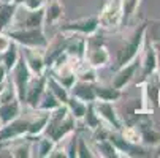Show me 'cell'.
I'll use <instances>...</instances> for the list:
<instances>
[{
    "mask_svg": "<svg viewBox=\"0 0 160 158\" xmlns=\"http://www.w3.org/2000/svg\"><path fill=\"white\" fill-rule=\"evenodd\" d=\"M146 41L149 43L160 41V21L158 19H152L146 22Z\"/></svg>",
    "mask_w": 160,
    "mask_h": 158,
    "instance_id": "1f68e13d",
    "label": "cell"
},
{
    "mask_svg": "<svg viewBox=\"0 0 160 158\" xmlns=\"http://www.w3.org/2000/svg\"><path fill=\"white\" fill-rule=\"evenodd\" d=\"M144 41H146V22H143V24L132 33V36L121 48L119 55H118V68L127 65L128 62H132L138 57V54L143 51Z\"/></svg>",
    "mask_w": 160,
    "mask_h": 158,
    "instance_id": "3957f363",
    "label": "cell"
},
{
    "mask_svg": "<svg viewBox=\"0 0 160 158\" xmlns=\"http://www.w3.org/2000/svg\"><path fill=\"white\" fill-rule=\"evenodd\" d=\"M10 156H16V158H29L32 156V139H29L27 136H22L19 142H14L10 147Z\"/></svg>",
    "mask_w": 160,
    "mask_h": 158,
    "instance_id": "cb8c5ba5",
    "label": "cell"
},
{
    "mask_svg": "<svg viewBox=\"0 0 160 158\" xmlns=\"http://www.w3.org/2000/svg\"><path fill=\"white\" fill-rule=\"evenodd\" d=\"M19 5L29 11H35V10L44 8V0H22V3H19Z\"/></svg>",
    "mask_w": 160,
    "mask_h": 158,
    "instance_id": "d590c367",
    "label": "cell"
},
{
    "mask_svg": "<svg viewBox=\"0 0 160 158\" xmlns=\"http://www.w3.org/2000/svg\"><path fill=\"white\" fill-rule=\"evenodd\" d=\"M144 44L146 46H143V49H144V52H143V59H141V62H140V66L143 68V76L146 78L148 74H151V73H154L155 70H157V59H158V54H157V51L154 49V46H152V43H146L144 41Z\"/></svg>",
    "mask_w": 160,
    "mask_h": 158,
    "instance_id": "2e32d148",
    "label": "cell"
},
{
    "mask_svg": "<svg viewBox=\"0 0 160 158\" xmlns=\"http://www.w3.org/2000/svg\"><path fill=\"white\" fill-rule=\"evenodd\" d=\"M140 0H121V7H122V22H127L133 17V14L138 10Z\"/></svg>",
    "mask_w": 160,
    "mask_h": 158,
    "instance_id": "4dcf8cb0",
    "label": "cell"
},
{
    "mask_svg": "<svg viewBox=\"0 0 160 158\" xmlns=\"http://www.w3.org/2000/svg\"><path fill=\"white\" fill-rule=\"evenodd\" d=\"M0 127H2V122H0Z\"/></svg>",
    "mask_w": 160,
    "mask_h": 158,
    "instance_id": "ee69618b",
    "label": "cell"
},
{
    "mask_svg": "<svg viewBox=\"0 0 160 158\" xmlns=\"http://www.w3.org/2000/svg\"><path fill=\"white\" fill-rule=\"evenodd\" d=\"M54 146H56V142L51 138H48V136H43V134L37 138V142H33V139H32V152H37L33 155H37L40 158L49 156L52 149H54Z\"/></svg>",
    "mask_w": 160,
    "mask_h": 158,
    "instance_id": "ffe728a7",
    "label": "cell"
},
{
    "mask_svg": "<svg viewBox=\"0 0 160 158\" xmlns=\"http://www.w3.org/2000/svg\"><path fill=\"white\" fill-rule=\"evenodd\" d=\"M0 2H14L16 3V0H0Z\"/></svg>",
    "mask_w": 160,
    "mask_h": 158,
    "instance_id": "b9f144b4",
    "label": "cell"
},
{
    "mask_svg": "<svg viewBox=\"0 0 160 158\" xmlns=\"http://www.w3.org/2000/svg\"><path fill=\"white\" fill-rule=\"evenodd\" d=\"M76 156H79V158L95 156V153H92V150L89 149V146L86 144V141L82 138H78V141H76Z\"/></svg>",
    "mask_w": 160,
    "mask_h": 158,
    "instance_id": "e575fe53",
    "label": "cell"
},
{
    "mask_svg": "<svg viewBox=\"0 0 160 158\" xmlns=\"http://www.w3.org/2000/svg\"><path fill=\"white\" fill-rule=\"evenodd\" d=\"M82 120H84L86 127H87L89 130H92V131L103 125L102 120H100V117L97 116L95 109H94V103H87V111H86V114H84Z\"/></svg>",
    "mask_w": 160,
    "mask_h": 158,
    "instance_id": "f1b7e54d",
    "label": "cell"
},
{
    "mask_svg": "<svg viewBox=\"0 0 160 158\" xmlns=\"http://www.w3.org/2000/svg\"><path fill=\"white\" fill-rule=\"evenodd\" d=\"M98 29H100V26H98V17L97 16L82 17V19L67 22V24L60 26V30L63 33H79V35H84V36L95 35Z\"/></svg>",
    "mask_w": 160,
    "mask_h": 158,
    "instance_id": "52a82bcc",
    "label": "cell"
},
{
    "mask_svg": "<svg viewBox=\"0 0 160 158\" xmlns=\"http://www.w3.org/2000/svg\"><path fill=\"white\" fill-rule=\"evenodd\" d=\"M59 104H63V103H60L49 90L46 89L44 90V93H43V97H41V100H40V103H38V106H37V111H44V112H51L52 109H56Z\"/></svg>",
    "mask_w": 160,
    "mask_h": 158,
    "instance_id": "83f0119b",
    "label": "cell"
},
{
    "mask_svg": "<svg viewBox=\"0 0 160 158\" xmlns=\"http://www.w3.org/2000/svg\"><path fill=\"white\" fill-rule=\"evenodd\" d=\"M76 119L70 114L67 104H59L56 109L49 112V120L44 130V136L51 138L54 142H60L68 134L75 133Z\"/></svg>",
    "mask_w": 160,
    "mask_h": 158,
    "instance_id": "6da1fadb",
    "label": "cell"
},
{
    "mask_svg": "<svg viewBox=\"0 0 160 158\" xmlns=\"http://www.w3.org/2000/svg\"><path fill=\"white\" fill-rule=\"evenodd\" d=\"M16 98H18L16 89H14L11 79L7 78V81L0 85V103H7V101H11V100H16Z\"/></svg>",
    "mask_w": 160,
    "mask_h": 158,
    "instance_id": "f546056e",
    "label": "cell"
},
{
    "mask_svg": "<svg viewBox=\"0 0 160 158\" xmlns=\"http://www.w3.org/2000/svg\"><path fill=\"white\" fill-rule=\"evenodd\" d=\"M157 104H158V108H160V87H158V95H157Z\"/></svg>",
    "mask_w": 160,
    "mask_h": 158,
    "instance_id": "60d3db41",
    "label": "cell"
},
{
    "mask_svg": "<svg viewBox=\"0 0 160 158\" xmlns=\"http://www.w3.org/2000/svg\"><path fill=\"white\" fill-rule=\"evenodd\" d=\"M97 17H98V26L102 29H109V30L118 29L122 24L121 0H108Z\"/></svg>",
    "mask_w": 160,
    "mask_h": 158,
    "instance_id": "5b68a950",
    "label": "cell"
},
{
    "mask_svg": "<svg viewBox=\"0 0 160 158\" xmlns=\"http://www.w3.org/2000/svg\"><path fill=\"white\" fill-rule=\"evenodd\" d=\"M95 150L98 152V156H105V158H112V156H121L118 149L112 146V142L105 138V139H97L95 141Z\"/></svg>",
    "mask_w": 160,
    "mask_h": 158,
    "instance_id": "484cf974",
    "label": "cell"
},
{
    "mask_svg": "<svg viewBox=\"0 0 160 158\" xmlns=\"http://www.w3.org/2000/svg\"><path fill=\"white\" fill-rule=\"evenodd\" d=\"M140 131H141V142L149 144V146H157V144H160V133H158L157 130H154L152 127L143 128V130H140Z\"/></svg>",
    "mask_w": 160,
    "mask_h": 158,
    "instance_id": "836d02e7",
    "label": "cell"
},
{
    "mask_svg": "<svg viewBox=\"0 0 160 158\" xmlns=\"http://www.w3.org/2000/svg\"><path fill=\"white\" fill-rule=\"evenodd\" d=\"M16 3L19 5V3H22V0H16Z\"/></svg>",
    "mask_w": 160,
    "mask_h": 158,
    "instance_id": "7bdbcfd3",
    "label": "cell"
},
{
    "mask_svg": "<svg viewBox=\"0 0 160 158\" xmlns=\"http://www.w3.org/2000/svg\"><path fill=\"white\" fill-rule=\"evenodd\" d=\"M152 46H154V49L157 51V54L160 55V41H157V43H152Z\"/></svg>",
    "mask_w": 160,
    "mask_h": 158,
    "instance_id": "f35d334b",
    "label": "cell"
},
{
    "mask_svg": "<svg viewBox=\"0 0 160 158\" xmlns=\"http://www.w3.org/2000/svg\"><path fill=\"white\" fill-rule=\"evenodd\" d=\"M119 133L130 144H140L141 142V131L138 127H122V130Z\"/></svg>",
    "mask_w": 160,
    "mask_h": 158,
    "instance_id": "d6a6232c",
    "label": "cell"
},
{
    "mask_svg": "<svg viewBox=\"0 0 160 158\" xmlns=\"http://www.w3.org/2000/svg\"><path fill=\"white\" fill-rule=\"evenodd\" d=\"M70 40L65 41V54L73 60H82L86 57L87 51V40L84 35L79 33H70Z\"/></svg>",
    "mask_w": 160,
    "mask_h": 158,
    "instance_id": "4fadbf2b",
    "label": "cell"
},
{
    "mask_svg": "<svg viewBox=\"0 0 160 158\" xmlns=\"http://www.w3.org/2000/svg\"><path fill=\"white\" fill-rule=\"evenodd\" d=\"M46 89L49 90V92L60 101V103H67L68 101V98H70V92L51 74V76H46Z\"/></svg>",
    "mask_w": 160,
    "mask_h": 158,
    "instance_id": "7402d4cb",
    "label": "cell"
},
{
    "mask_svg": "<svg viewBox=\"0 0 160 158\" xmlns=\"http://www.w3.org/2000/svg\"><path fill=\"white\" fill-rule=\"evenodd\" d=\"M7 78H8V71L5 70V66L0 63V85H2V84L7 81Z\"/></svg>",
    "mask_w": 160,
    "mask_h": 158,
    "instance_id": "74e56055",
    "label": "cell"
},
{
    "mask_svg": "<svg viewBox=\"0 0 160 158\" xmlns=\"http://www.w3.org/2000/svg\"><path fill=\"white\" fill-rule=\"evenodd\" d=\"M70 95L84 101V103H94L95 98V90H94V84L92 82H86V81H78L72 85L70 89Z\"/></svg>",
    "mask_w": 160,
    "mask_h": 158,
    "instance_id": "9a60e30c",
    "label": "cell"
},
{
    "mask_svg": "<svg viewBox=\"0 0 160 158\" xmlns=\"http://www.w3.org/2000/svg\"><path fill=\"white\" fill-rule=\"evenodd\" d=\"M43 22H44V8L35 10V11H29V10L24 8V16H22V19L14 21L11 29H14V27H29V29L43 27Z\"/></svg>",
    "mask_w": 160,
    "mask_h": 158,
    "instance_id": "5bb4252c",
    "label": "cell"
},
{
    "mask_svg": "<svg viewBox=\"0 0 160 158\" xmlns=\"http://www.w3.org/2000/svg\"><path fill=\"white\" fill-rule=\"evenodd\" d=\"M21 106L22 103L18 98L7 101V103H0V122H2V125L10 123L11 120L21 116Z\"/></svg>",
    "mask_w": 160,
    "mask_h": 158,
    "instance_id": "ac0fdd59",
    "label": "cell"
},
{
    "mask_svg": "<svg viewBox=\"0 0 160 158\" xmlns=\"http://www.w3.org/2000/svg\"><path fill=\"white\" fill-rule=\"evenodd\" d=\"M27 68L30 70L32 76H41L46 73V62H44V52L43 49H33V48H24L21 52Z\"/></svg>",
    "mask_w": 160,
    "mask_h": 158,
    "instance_id": "ba28073f",
    "label": "cell"
},
{
    "mask_svg": "<svg viewBox=\"0 0 160 158\" xmlns=\"http://www.w3.org/2000/svg\"><path fill=\"white\" fill-rule=\"evenodd\" d=\"M157 74H158V78H160V55H158V59H157Z\"/></svg>",
    "mask_w": 160,
    "mask_h": 158,
    "instance_id": "ab89813d",
    "label": "cell"
},
{
    "mask_svg": "<svg viewBox=\"0 0 160 158\" xmlns=\"http://www.w3.org/2000/svg\"><path fill=\"white\" fill-rule=\"evenodd\" d=\"M140 68V62L138 60H132V62H128L127 65H124V66H119L118 68V71H116V74L112 76V81H111V85L114 87V89H119V90H124L128 84H130V81L133 79V76H135V73H136V70Z\"/></svg>",
    "mask_w": 160,
    "mask_h": 158,
    "instance_id": "7c38bea8",
    "label": "cell"
},
{
    "mask_svg": "<svg viewBox=\"0 0 160 158\" xmlns=\"http://www.w3.org/2000/svg\"><path fill=\"white\" fill-rule=\"evenodd\" d=\"M65 104H67L68 111H70V114L76 120H82L86 111H87V103H84V101H81V100H78V98H75V97L70 95V98H68V101Z\"/></svg>",
    "mask_w": 160,
    "mask_h": 158,
    "instance_id": "4316f807",
    "label": "cell"
},
{
    "mask_svg": "<svg viewBox=\"0 0 160 158\" xmlns=\"http://www.w3.org/2000/svg\"><path fill=\"white\" fill-rule=\"evenodd\" d=\"M19 59H21V52L18 51V44L16 43H11V46L3 54H0V62H2V65L5 66V70L8 73L13 70V66L18 63Z\"/></svg>",
    "mask_w": 160,
    "mask_h": 158,
    "instance_id": "d4e9b609",
    "label": "cell"
},
{
    "mask_svg": "<svg viewBox=\"0 0 160 158\" xmlns=\"http://www.w3.org/2000/svg\"><path fill=\"white\" fill-rule=\"evenodd\" d=\"M29 130V120L27 119H14L10 123H5L0 127V142H8L14 139H21L27 134Z\"/></svg>",
    "mask_w": 160,
    "mask_h": 158,
    "instance_id": "9c48e42d",
    "label": "cell"
},
{
    "mask_svg": "<svg viewBox=\"0 0 160 158\" xmlns=\"http://www.w3.org/2000/svg\"><path fill=\"white\" fill-rule=\"evenodd\" d=\"M63 14V8L57 0H52L49 5L44 7V22L43 26H54L62 19Z\"/></svg>",
    "mask_w": 160,
    "mask_h": 158,
    "instance_id": "44dd1931",
    "label": "cell"
},
{
    "mask_svg": "<svg viewBox=\"0 0 160 158\" xmlns=\"http://www.w3.org/2000/svg\"><path fill=\"white\" fill-rule=\"evenodd\" d=\"M44 90H46V74H41V76H32L29 85H27V92H26V98L24 103L32 108L37 109Z\"/></svg>",
    "mask_w": 160,
    "mask_h": 158,
    "instance_id": "30bf717a",
    "label": "cell"
},
{
    "mask_svg": "<svg viewBox=\"0 0 160 158\" xmlns=\"http://www.w3.org/2000/svg\"><path fill=\"white\" fill-rule=\"evenodd\" d=\"M10 79L16 89V93H18V98L21 103H24V98H26V92H27V85L32 79V73L30 70L27 68V65L24 62V59L18 60V63L13 66V70L10 71Z\"/></svg>",
    "mask_w": 160,
    "mask_h": 158,
    "instance_id": "277c9868",
    "label": "cell"
},
{
    "mask_svg": "<svg viewBox=\"0 0 160 158\" xmlns=\"http://www.w3.org/2000/svg\"><path fill=\"white\" fill-rule=\"evenodd\" d=\"M11 38L8 36V33L7 32H2L0 30V54H3L10 46H11Z\"/></svg>",
    "mask_w": 160,
    "mask_h": 158,
    "instance_id": "8d00e7d4",
    "label": "cell"
},
{
    "mask_svg": "<svg viewBox=\"0 0 160 158\" xmlns=\"http://www.w3.org/2000/svg\"><path fill=\"white\" fill-rule=\"evenodd\" d=\"M87 63L90 66H94L95 70L103 68L109 63V52L106 49V46L97 43V44H89L87 41V51H86V57Z\"/></svg>",
    "mask_w": 160,
    "mask_h": 158,
    "instance_id": "8fae6325",
    "label": "cell"
},
{
    "mask_svg": "<svg viewBox=\"0 0 160 158\" xmlns=\"http://www.w3.org/2000/svg\"><path fill=\"white\" fill-rule=\"evenodd\" d=\"M94 109L97 112V116L100 117L102 123L105 127H108L112 131H121L124 123L118 114L116 108L111 101H102V100H95L94 101Z\"/></svg>",
    "mask_w": 160,
    "mask_h": 158,
    "instance_id": "8992f818",
    "label": "cell"
},
{
    "mask_svg": "<svg viewBox=\"0 0 160 158\" xmlns=\"http://www.w3.org/2000/svg\"><path fill=\"white\" fill-rule=\"evenodd\" d=\"M48 120H49V112H44V111H38V114L35 116L33 120H29V130H27V134L26 136L29 139H37L38 136L44 133L46 130V125H48Z\"/></svg>",
    "mask_w": 160,
    "mask_h": 158,
    "instance_id": "e0dca14e",
    "label": "cell"
},
{
    "mask_svg": "<svg viewBox=\"0 0 160 158\" xmlns=\"http://www.w3.org/2000/svg\"><path fill=\"white\" fill-rule=\"evenodd\" d=\"M7 33L11 38L13 43L19 44L22 48H33V49H43L44 51L49 44V40L44 35L43 27H35V29L14 27V29H8Z\"/></svg>",
    "mask_w": 160,
    "mask_h": 158,
    "instance_id": "7a4b0ae2",
    "label": "cell"
},
{
    "mask_svg": "<svg viewBox=\"0 0 160 158\" xmlns=\"http://www.w3.org/2000/svg\"><path fill=\"white\" fill-rule=\"evenodd\" d=\"M94 90H95V98L97 100H102V101H118L121 97H122V90L119 89H114L112 85L111 87H106V85H95L94 84Z\"/></svg>",
    "mask_w": 160,
    "mask_h": 158,
    "instance_id": "603a6c76",
    "label": "cell"
},
{
    "mask_svg": "<svg viewBox=\"0 0 160 158\" xmlns=\"http://www.w3.org/2000/svg\"><path fill=\"white\" fill-rule=\"evenodd\" d=\"M16 11H18V3L0 2V30L2 32H7L8 29H11Z\"/></svg>",
    "mask_w": 160,
    "mask_h": 158,
    "instance_id": "d6986e66",
    "label": "cell"
}]
</instances>
